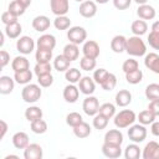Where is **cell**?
I'll list each match as a JSON object with an SVG mask.
<instances>
[{"label":"cell","mask_w":159,"mask_h":159,"mask_svg":"<svg viewBox=\"0 0 159 159\" xmlns=\"http://www.w3.org/2000/svg\"><path fill=\"white\" fill-rule=\"evenodd\" d=\"M16 1H17L19 4H21L25 9H27V7L31 5V0H16Z\"/></svg>","instance_id":"obj_58"},{"label":"cell","mask_w":159,"mask_h":159,"mask_svg":"<svg viewBox=\"0 0 159 159\" xmlns=\"http://www.w3.org/2000/svg\"><path fill=\"white\" fill-rule=\"evenodd\" d=\"M144 66L152 72L159 75V55L155 52H149L144 57Z\"/></svg>","instance_id":"obj_16"},{"label":"cell","mask_w":159,"mask_h":159,"mask_svg":"<svg viewBox=\"0 0 159 159\" xmlns=\"http://www.w3.org/2000/svg\"><path fill=\"white\" fill-rule=\"evenodd\" d=\"M37 83L41 87H43V88H47V87L52 86V83H53V76H52V73H46V75L37 76Z\"/></svg>","instance_id":"obj_49"},{"label":"cell","mask_w":159,"mask_h":159,"mask_svg":"<svg viewBox=\"0 0 159 159\" xmlns=\"http://www.w3.org/2000/svg\"><path fill=\"white\" fill-rule=\"evenodd\" d=\"M138 68H139V63H138V61L134 60V58H128V60H125V61L123 62V65H122V70H123L124 73L135 71V70H138Z\"/></svg>","instance_id":"obj_48"},{"label":"cell","mask_w":159,"mask_h":159,"mask_svg":"<svg viewBox=\"0 0 159 159\" xmlns=\"http://www.w3.org/2000/svg\"><path fill=\"white\" fill-rule=\"evenodd\" d=\"M35 60L36 62H50L52 60V51L37 48L35 53Z\"/></svg>","instance_id":"obj_42"},{"label":"cell","mask_w":159,"mask_h":159,"mask_svg":"<svg viewBox=\"0 0 159 159\" xmlns=\"http://www.w3.org/2000/svg\"><path fill=\"white\" fill-rule=\"evenodd\" d=\"M14 80L16 83L19 84H27L31 82L32 80V72L29 70H24V71H19V72H15L14 75Z\"/></svg>","instance_id":"obj_33"},{"label":"cell","mask_w":159,"mask_h":159,"mask_svg":"<svg viewBox=\"0 0 159 159\" xmlns=\"http://www.w3.org/2000/svg\"><path fill=\"white\" fill-rule=\"evenodd\" d=\"M80 15L86 17V19H91L93 16H96L97 14V2L92 1V0H84L81 2L80 5Z\"/></svg>","instance_id":"obj_9"},{"label":"cell","mask_w":159,"mask_h":159,"mask_svg":"<svg viewBox=\"0 0 159 159\" xmlns=\"http://www.w3.org/2000/svg\"><path fill=\"white\" fill-rule=\"evenodd\" d=\"M21 31H22V27H21V25H20L19 21H17V22H14V24H10V25H6V26H5V30H4L5 35H6L9 39H11V40L19 39Z\"/></svg>","instance_id":"obj_29"},{"label":"cell","mask_w":159,"mask_h":159,"mask_svg":"<svg viewBox=\"0 0 159 159\" xmlns=\"http://www.w3.org/2000/svg\"><path fill=\"white\" fill-rule=\"evenodd\" d=\"M11 158H16V159H17L19 157H17V155H6L4 159H11Z\"/></svg>","instance_id":"obj_62"},{"label":"cell","mask_w":159,"mask_h":159,"mask_svg":"<svg viewBox=\"0 0 159 159\" xmlns=\"http://www.w3.org/2000/svg\"><path fill=\"white\" fill-rule=\"evenodd\" d=\"M150 132H152L153 135L159 137V122H158V120H154V122L150 124Z\"/></svg>","instance_id":"obj_57"},{"label":"cell","mask_w":159,"mask_h":159,"mask_svg":"<svg viewBox=\"0 0 159 159\" xmlns=\"http://www.w3.org/2000/svg\"><path fill=\"white\" fill-rule=\"evenodd\" d=\"M51 11L56 16L66 15L70 10V1L68 0H50Z\"/></svg>","instance_id":"obj_11"},{"label":"cell","mask_w":159,"mask_h":159,"mask_svg":"<svg viewBox=\"0 0 159 159\" xmlns=\"http://www.w3.org/2000/svg\"><path fill=\"white\" fill-rule=\"evenodd\" d=\"M82 109L83 112L89 116V117H93L98 113L99 111V102H98V98L94 97V96H87L84 99H83V103H82Z\"/></svg>","instance_id":"obj_7"},{"label":"cell","mask_w":159,"mask_h":159,"mask_svg":"<svg viewBox=\"0 0 159 159\" xmlns=\"http://www.w3.org/2000/svg\"><path fill=\"white\" fill-rule=\"evenodd\" d=\"M51 26V21L46 15H39L32 20V29L37 32H45Z\"/></svg>","instance_id":"obj_17"},{"label":"cell","mask_w":159,"mask_h":159,"mask_svg":"<svg viewBox=\"0 0 159 159\" xmlns=\"http://www.w3.org/2000/svg\"><path fill=\"white\" fill-rule=\"evenodd\" d=\"M92 129H91V125L88 123H86L84 120L82 123H80L78 125L73 127V134L80 138V139H83V138H87L89 134H91Z\"/></svg>","instance_id":"obj_30"},{"label":"cell","mask_w":159,"mask_h":159,"mask_svg":"<svg viewBox=\"0 0 159 159\" xmlns=\"http://www.w3.org/2000/svg\"><path fill=\"white\" fill-rule=\"evenodd\" d=\"M78 88H80V91H81L83 94L91 96V94H93V92L96 91V82H94V80H93L92 77L84 76V77H82V78L80 80V82H78Z\"/></svg>","instance_id":"obj_14"},{"label":"cell","mask_w":159,"mask_h":159,"mask_svg":"<svg viewBox=\"0 0 159 159\" xmlns=\"http://www.w3.org/2000/svg\"><path fill=\"white\" fill-rule=\"evenodd\" d=\"M155 118H157V116H155L152 111H149L148 108L144 109V111H142V112L137 116V119H138L139 123L143 124V125H149V124H152V123L155 120Z\"/></svg>","instance_id":"obj_34"},{"label":"cell","mask_w":159,"mask_h":159,"mask_svg":"<svg viewBox=\"0 0 159 159\" xmlns=\"http://www.w3.org/2000/svg\"><path fill=\"white\" fill-rule=\"evenodd\" d=\"M104 143L122 145V143H123V134L119 130V128L118 129H109L104 134Z\"/></svg>","instance_id":"obj_20"},{"label":"cell","mask_w":159,"mask_h":159,"mask_svg":"<svg viewBox=\"0 0 159 159\" xmlns=\"http://www.w3.org/2000/svg\"><path fill=\"white\" fill-rule=\"evenodd\" d=\"M42 96L41 86L36 83H27L21 91V98L26 103H35L37 102Z\"/></svg>","instance_id":"obj_3"},{"label":"cell","mask_w":159,"mask_h":159,"mask_svg":"<svg viewBox=\"0 0 159 159\" xmlns=\"http://www.w3.org/2000/svg\"><path fill=\"white\" fill-rule=\"evenodd\" d=\"M35 41L32 40V37L30 36H20L16 41V48L20 53L22 55H30L34 50H35Z\"/></svg>","instance_id":"obj_6"},{"label":"cell","mask_w":159,"mask_h":159,"mask_svg":"<svg viewBox=\"0 0 159 159\" xmlns=\"http://www.w3.org/2000/svg\"><path fill=\"white\" fill-rule=\"evenodd\" d=\"M125 46H127V37L123 36V35H116L111 40V48L116 53L124 52L125 51Z\"/></svg>","instance_id":"obj_21"},{"label":"cell","mask_w":159,"mask_h":159,"mask_svg":"<svg viewBox=\"0 0 159 159\" xmlns=\"http://www.w3.org/2000/svg\"><path fill=\"white\" fill-rule=\"evenodd\" d=\"M143 80V72L138 68L135 71H132V72H127L125 73V81L129 83V84H138L140 83Z\"/></svg>","instance_id":"obj_37"},{"label":"cell","mask_w":159,"mask_h":159,"mask_svg":"<svg viewBox=\"0 0 159 159\" xmlns=\"http://www.w3.org/2000/svg\"><path fill=\"white\" fill-rule=\"evenodd\" d=\"M145 97L149 101L159 99V83H150L145 87Z\"/></svg>","instance_id":"obj_39"},{"label":"cell","mask_w":159,"mask_h":159,"mask_svg":"<svg viewBox=\"0 0 159 159\" xmlns=\"http://www.w3.org/2000/svg\"><path fill=\"white\" fill-rule=\"evenodd\" d=\"M62 55H63L65 57H67L71 62H72V61H76V60L78 58V56H80V48H78V45L72 43V42L67 43V45L63 47V52H62Z\"/></svg>","instance_id":"obj_25"},{"label":"cell","mask_w":159,"mask_h":159,"mask_svg":"<svg viewBox=\"0 0 159 159\" xmlns=\"http://www.w3.org/2000/svg\"><path fill=\"white\" fill-rule=\"evenodd\" d=\"M94 1H96L97 4H102V5H103V4H107L109 0H94Z\"/></svg>","instance_id":"obj_61"},{"label":"cell","mask_w":159,"mask_h":159,"mask_svg":"<svg viewBox=\"0 0 159 159\" xmlns=\"http://www.w3.org/2000/svg\"><path fill=\"white\" fill-rule=\"evenodd\" d=\"M148 43L152 48L159 51V32L150 31L149 35H148Z\"/></svg>","instance_id":"obj_51"},{"label":"cell","mask_w":159,"mask_h":159,"mask_svg":"<svg viewBox=\"0 0 159 159\" xmlns=\"http://www.w3.org/2000/svg\"><path fill=\"white\" fill-rule=\"evenodd\" d=\"M155 9L149 4L139 5L137 9V15L142 20H153L155 17Z\"/></svg>","instance_id":"obj_19"},{"label":"cell","mask_w":159,"mask_h":159,"mask_svg":"<svg viewBox=\"0 0 159 159\" xmlns=\"http://www.w3.org/2000/svg\"><path fill=\"white\" fill-rule=\"evenodd\" d=\"M1 22L6 26V25H10V24H14V22H17V16L12 15L9 10L2 12L1 14Z\"/></svg>","instance_id":"obj_52"},{"label":"cell","mask_w":159,"mask_h":159,"mask_svg":"<svg viewBox=\"0 0 159 159\" xmlns=\"http://www.w3.org/2000/svg\"><path fill=\"white\" fill-rule=\"evenodd\" d=\"M152 31H154V32H159V20L153 22V25H152Z\"/></svg>","instance_id":"obj_59"},{"label":"cell","mask_w":159,"mask_h":159,"mask_svg":"<svg viewBox=\"0 0 159 159\" xmlns=\"http://www.w3.org/2000/svg\"><path fill=\"white\" fill-rule=\"evenodd\" d=\"M102 153L104 157L109 159H117L122 155V148L120 145L116 144H109V143H103L102 145Z\"/></svg>","instance_id":"obj_18"},{"label":"cell","mask_w":159,"mask_h":159,"mask_svg":"<svg viewBox=\"0 0 159 159\" xmlns=\"http://www.w3.org/2000/svg\"><path fill=\"white\" fill-rule=\"evenodd\" d=\"M137 120V114L132 109H123L114 116V125L119 129L128 128Z\"/></svg>","instance_id":"obj_2"},{"label":"cell","mask_w":159,"mask_h":159,"mask_svg":"<svg viewBox=\"0 0 159 159\" xmlns=\"http://www.w3.org/2000/svg\"><path fill=\"white\" fill-rule=\"evenodd\" d=\"M148 109L152 111L157 117H159V99L150 101L149 102V106H148Z\"/></svg>","instance_id":"obj_55"},{"label":"cell","mask_w":159,"mask_h":159,"mask_svg":"<svg viewBox=\"0 0 159 159\" xmlns=\"http://www.w3.org/2000/svg\"><path fill=\"white\" fill-rule=\"evenodd\" d=\"M11 68L14 70V72L29 70L30 68V62L25 56H16L11 62Z\"/></svg>","instance_id":"obj_26"},{"label":"cell","mask_w":159,"mask_h":159,"mask_svg":"<svg viewBox=\"0 0 159 159\" xmlns=\"http://www.w3.org/2000/svg\"><path fill=\"white\" fill-rule=\"evenodd\" d=\"M82 52L83 56L89 57V58H94L97 60V57L99 56V45L97 41L94 40H87L83 42V47H82Z\"/></svg>","instance_id":"obj_8"},{"label":"cell","mask_w":159,"mask_h":159,"mask_svg":"<svg viewBox=\"0 0 159 159\" xmlns=\"http://www.w3.org/2000/svg\"><path fill=\"white\" fill-rule=\"evenodd\" d=\"M143 159H159V143L155 140H150L145 144L142 152Z\"/></svg>","instance_id":"obj_10"},{"label":"cell","mask_w":159,"mask_h":159,"mask_svg":"<svg viewBox=\"0 0 159 159\" xmlns=\"http://www.w3.org/2000/svg\"><path fill=\"white\" fill-rule=\"evenodd\" d=\"M134 2H137L138 5H143V4H147L148 2V0H133Z\"/></svg>","instance_id":"obj_60"},{"label":"cell","mask_w":159,"mask_h":159,"mask_svg":"<svg viewBox=\"0 0 159 159\" xmlns=\"http://www.w3.org/2000/svg\"><path fill=\"white\" fill-rule=\"evenodd\" d=\"M51 71H52V66L50 65V62H37L34 67V72L36 76L51 73Z\"/></svg>","instance_id":"obj_43"},{"label":"cell","mask_w":159,"mask_h":159,"mask_svg":"<svg viewBox=\"0 0 159 159\" xmlns=\"http://www.w3.org/2000/svg\"><path fill=\"white\" fill-rule=\"evenodd\" d=\"M108 122H109V118H107L106 116H103L102 113H97L96 116H93V127L98 130H102L104 129L107 125H108Z\"/></svg>","instance_id":"obj_38"},{"label":"cell","mask_w":159,"mask_h":159,"mask_svg":"<svg viewBox=\"0 0 159 159\" xmlns=\"http://www.w3.org/2000/svg\"><path fill=\"white\" fill-rule=\"evenodd\" d=\"M75 1H78V2H82V1H84V0H75Z\"/></svg>","instance_id":"obj_63"},{"label":"cell","mask_w":159,"mask_h":159,"mask_svg":"<svg viewBox=\"0 0 159 159\" xmlns=\"http://www.w3.org/2000/svg\"><path fill=\"white\" fill-rule=\"evenodd\" d=\"M70 65H71V61L63 55H58L53 60V68L57 72H66L70 68Z\"/></svg>","instance_id":"obj_27"},{"label":"cell","mask_w":159,"mask_h":159,"mask_svg":"<svg viewBox=\"0 0 159 159\" xmlns=\"http://www.w3.org/2000/svg\"><path fill=\"white\" fill-rule=\"evenodd\" d=\"M42 116H43L42 109L40 107H37V106H31V107H29V108L25 109V118L30 123L34 122V120H36V119L42 118Z\"/></svg>","instance_id":"obj_32"},{"label":"cell","mask_w":159,"mask_h":159,"mask_svg":"<svg viewBox=\"0 0 159 159\" xmlns=\"http://www.w3.org/2000/svg\"><path fill=\"white\" fill-rule=\"evenodd\" d=\"M9 62H10V53L5 50H1L0 51V66H1V68H4Z\"/></svg>","instance_id":"obj_54"},{"label":"cell","mask_w":159,"mask_h":159,"mask_svg":"<svg viewBox=\"0 0 159 159\" xmlns=\"http://www.w3.org/2000/svg\"><path fill=\"white\" fill-rule=\"evenodd\" d=\"M36 46H37V48L52 51L55 48V46H56V37L53 35H51V34H43L37 39Z\"/></svg>","instance_id":"obj_12"},{"label":"cell","mask_w":159,"mask_h":159,"mask_svg":"<svg viewBox=\"0 0 159 159\" xmlns=\"http://www.w3.org/2000/svg\"><path fill=\"white\" fill-rule=\"evenodd\" d=\"M130 30H132L133 35H135V36H143L148 31V24H147L145 20H142V19L135 20V21L132 22Z\"/></svg>","instance_id":"obj_28"},{"label":"cell","mask_w":159,"mask_h":159,"mask_svg":"<svg viewBox=\"0 0 159 159\" xmlns=\"http://www.w3.org/2000/svg\"><path fill=\"white\" fill-rule=\"evenodd\" d=\"M30 127H31L32 133H35V134H43L47 130V123L42 118L31 122V125Z\"/></svg>","instance_id":"obj_40"},{"label":"cell","mask_w":159,"mask_h":159,"mask_svg":"<svg viewBox=\"0 0 159 159\" xmlns=\"http://www.w3.org/2000/svg\"><path fill=\"white\" fill-rule=\"evenodd\" d=\"M139 157H142V152H140L138 143H132L125 147V149H124L125 159H138Z\"/></svg>","instance_id":"obj_31"},{"label":"cell","mask_w":159,"mask_h":159,"mask_svg":"<svg viewBox=\"0 0 159 159\" xmlns=\"http://www.w3.org/2000/svg\"><path fill=\"white\" fill-rule=\"evenodd\" d=\"M98 113H102L103 116H106L107 118H112L116 116V106L113 103H109V102H106L103 104L99 106V111Z\"/></svg>","instance_id":"obj_41"},{"label":"cell","mask_w":159,"mask_h":159,"mask_svg":"<svg viewBox=\"0 0 159 159\" xmlns=\"http://www.w3.org/2000/svg\"><path fill=\"white\" fill-rule=\"evenodd\" d=\"M127 134H128L129 139H130L133 143H142V142H144V139L147 138L148 132H147L145 125H143V124L139 123V124H132V125L129 127Z\"/></svg>","instance_id":"obj_5"},{"label":"cell","mask_w":159,"mask_h":159,"mask_svg":"<svg viewBox=\"0 0 159 159\" xmlns=\"http://www.w3.org/2000/svg\"><path fill=\"white\" fill-rule=\"evenodd\" d=\"M83 122V118H82V116L80 114V113H77V112H71V113H68L67 116H66V123H67V125H70V127H76V125H78L80 123H82Z\"/></svg>","instance_id":"obj_45"},{"label":"cell","mask_w":159,"mask_h":159,"mask_svg":"<svg viewBox=\"0 0 159 159\" xmlns=\"http://www.w3.org/2000/svg\"><path fill=\"white\" fill-rule=\"evenodd\" d=\"M15 87V80L10 76H1L0 77V93L1 94H9L14 91Z\"/></svg>","instance_id":"obj_24"},{"label":"cell","mask_w":159,"mask_h":159,"mask_svg":"<svg viewBox=\"0 0 159 159\" xmlns=\"http://www.w3.org/2000/svg\"><path fill=\"white\" fill-rule=\"evenodd\" d=\"M80 92L81 91L78 87H76L73 83H70L63 88L62 96L67 103H75V102H77V99L80 97Z\"/></svg>","instance_id":"obj_15"},{"label":"cell","mask_w":159,"mask_h":159,"mask_svg":"<svg viewBox=\"0 0 159 159\" xmlns=\"http://www.w3.org/2000/svg\"><path fill=\"white\" fill-rule=\"evenodd\" d=\"M65 78H66L67 82L75 84V83H78V82H80V80L82 78V75H81V71H80L78 68L71 67V68H68V70L65 72Z\"/></svg>","instance_id":"obj_35"},{"label":"cell","mask_w":159,"mask_h":159,"mask_svg":"<svg viewBox=\"0 0 159 159\" xmlns=\"http://www.w3.org/2000/svg\"><path fill=\"white\" fill-rule=\"evenodd\" d=\"M133 0H113V5L118 10H125L130 6Z\"/></svg>","instance_id":"obj_53"},{"label":"cell","mask_w":159,"mask_h":159,"mask_svg":"<svg viewBox=\"0 0 159 159\" xmlns=\"http://www.w3.org/2000/svg\"><path fill=\"white\" fill-rule=\"evenodd\" d=\"M7 123L5 120H0V139H4L6 132H7Z\"/></svg>","instance_id":"obj_56"},{"label":"cell","mask_w":159,"mask_h":159,"mask_svg":"<svg viewBox=\"0 0 159 159\" xmlns=\"http://www.w3.org/2000/svg\"><path fill=\"white\" fill-rule=\"evenodd\" d=\"M43 157L42 147L37 143H30L24 149V158L25 159H41Z\"/></svg>","instance_id":"obj_13"},{"label":"cell","mask_w":159,"mask_h":159,"mask_svg":"<svg viewBox=\"0 0 159 159\" xmlns=\"http://www.w3.org/2000/svg\"><path fill=\"white\" fill-rule=\"evenodd\" d=\"M12 144L16 149H25L30 144L29 135L25 132H16L12 135Z\"/></svg>","instance_id":"obj_22"},{"label":"cell","mask_w":159,"mask_h":159,"mask_svg":"<svg viewBox=\"0 0 159 159\" xmlns=\"http://www.w3.org/2000/svg\"><path fill=\"white\" fill-rule=\"evenodd\" d=\"M97 66V62L94 58H89V57H86L83 56L81 60H80V67L83 70V71H92L94 70Z\"/></svg>","instance_id":"obj_46"},{"label":"cell","mask_w":159,"mask_h":159,"mask_svg":"<svg viewBox=\"0 0 159 159\" xmlns=\"http://www.w3.org/2000/svg\"><path fill=\"white\" fill-rule=\"evenodd\" d=\"M108 73H109V72H108L106 68H98V70H96L94 73H93V80H94V82L101 86L102 82L106 80V77L108 76Z\"/></svg>","instance_id":"obj_50"},{"label":"cell","mask_w":159,"mask_h":159,"mask_svg":"<svg viewBox=\"0 0 159 159\" xmlns=\"http://www.w3.org/2000/svg\"><path fill=\"white\" fill-rule=\"evenodd\" d=\"M125 52L133 57H142L147 55V45L142 40L140 36H130L127 39V46H125Z\"/></svg>","instance_id":"obj_1"},{"label":"cell","mask_w":159,"mask_h":159,"mask_svg":"<svg viewBox=\"0 0 159 159\" xmlns=\"http://www.w3.org/2000/svg\"><path fill=\"white\" fill-rule=\"evenodd\" d=\"M67 39L72 43L81 45L87 39V31L82 26H72V27H70L67 30Z\"/></svg>","instance_id":"obj_4"},{"label":"cell","mask_w":159,"mask_h":159,"mask_svg":"<svg viewBox=\"0 0 159 159\" xmlns=\"http://www.w3.org/2000/svg\"><path fill=\"white\" fill-rule=\"evenodd\" d=\"M12 15H15V16H21V15H24L25 14V7L21 5V4H19L16 0H14V1H11L10 4H9V9H7Z\"/></svg>","instance_id":"obj_47"},{"label":"cell","mask_w":159,"mask_h":159,"mask_svg":"<svg viewBox=\"0 0 159 159\" xmlns=\"http://www.w3.org/2000/svg\"><path fill=\"white\" fill-rule=\"evenodd\" d=\"M116 104L118 107H127L132 102V93L128 89H119L116 93Z\"/></svg>","instance_id":"obj_23"},{"label":"cell","mask_w":159,"mask_h":159,"mask_svg":"<svg viewBox=\"0 0 159 159\" xmlns=\"http://www.w3.org/2000/svg\"><path fill=\"white\" fill-rule=\"evenodd\" d=\"M53 26L62 31V30H68L71 27V20L70 17H67L66 15H61V16H56V19L53 20Z\"/></svg>","instance_id":"obj_36"},{"label":"cell","mask_w":159,"mask_h":159,"mask_svg":"<svg viewBox=\"0 0 159 159\" xmlns=\"http://www.w3.org/2000/svg\"><path fill=\"white\" fill-rule=\"evenodd\" d=\"M117 86V77L114 73H108V76L106 77V80L102 82L101 87L104 89V91H112L114 89V87Z\"/></svg>","instance_id":"obj_44"}]
</instances>
